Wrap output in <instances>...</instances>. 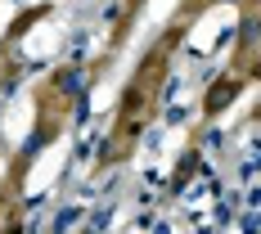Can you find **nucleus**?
Returning a JSON list of instances; mask_svg holds the SVG:
<instances>
[{
  "mask_svg": "<svg viewBox=\"0 0 261 234\" xmlns=\"http://www.w3.org/2000/svg\"><path fill=\"white\" fill-rule=\"evenodd\" d=\"M234 95H239V81H221V86H212V90H207V99H203V104H207V113H221Z\"/></svg>",
  "mask_w": 261,
  "mask_h": 234,
  "instance_id": "obj_1",
  "label": "nucleus"
},
{
  "mask_svg": "<svg viewBox=\"0 0 261 234\" xmlns=\"http://www.w3.org/2000/svg\"><path fill=\"white\" fill-rule=\"evenodd\" d=\"M59 90L63 95H81V72H59Z\"/></svg>",
  "mask_w": 261,
  "mask_h": 234,
  "instance_id": "obj_2",
  "label": "nucleus"
},
{
  "mask_svg": "<svg viewBox=\"0 0 261 234\" xmlns=\"http://www.w3.org/2000/svg\"><path fill=\"white\" fill-rule=\"evenodd\" d=\"M45 140H50V131H32V140H27V149H23V153L32 158L36 149H45Z\"/></svg>",
  "mask_w": 261,
  "mask_h": 234,
  "instance_id": "obj_3",
  "label": "nucleus"
},
{
  "mask_svg": "<svg viewBox=\"0 0 261 234\" xmlns=\"http://www.w3.org/2000/svg\"><path fill=\"white\" fill-rule=\"evenodd\" d=\"M81 221V212H63V216H59V221H54V230H72V225H77Z\"/></svg>",
  "mask_w": 261,
  "mask_h": 234,
  "instance_id": "obj_4",
  "label": "nucleus"
}]
</instances>
